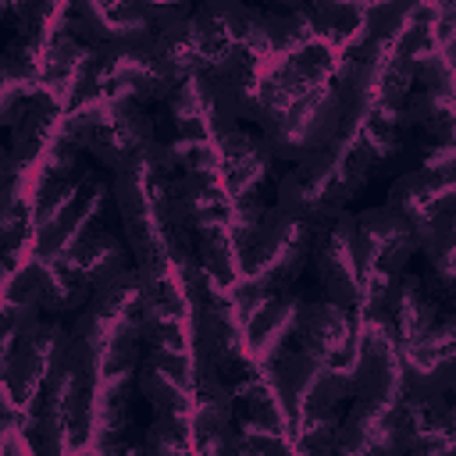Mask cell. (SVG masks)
I'll use <instances>...</instances> for the list:
<instances>
[{
	"instance_id": "obj_1",
	"label": "cell",
	"mask_w": 456,
	"mask_h": 456,
	"mask_svg": "<svg viewBox=\"0 0 456 456\" xmlns=\"http://www.w3.org/2000/svg\"><path fill=\"white\" fill-rule=\"evenodd\" d=\"M310 249H314V221H303L274 203L267 207V217L253 235V242L242 249V278L281 292L289 281H296Z\"/></svg>"
},
{
	"instance_id": "obj_2",
	"label": "cell",
	"mask_w": 456,
	"mask_h": 456,
	"mask_svg": "<svg viewBox=\"0 0 456 456\" xmlns=\"http://www.w3.org/2000/svg\"><path fill=\"white\" fill-rule=\"evenodd\" d=\"M338 128H342V93H338V86L331 78V82L317 86L314 93H306L285 114L271 118L264 125V139H267L274 157L303 160L314 150H321L331 139H338Z\"/></svg>"
},
{
	"instance_id": "obj_3",
	"label": "cell",
	"mask_w": 456,
	"mask_h": 456,
	"mask_svg": "<svg viewBox=\"0 0 456 456\" xmlns=\"http://www.w3.org/2000/svg\"><path fill=\"white\" fill-rule=\"evenodd\" d=\"M353 395L378 399L395 406L406 395V367L403 346L392 321L356 317V367H353Z\"/></svg>"
},
{
	"instance_id": "obj_4",
	"label": "cell",
	"mask_w": 456,
	"mask_h": 456,
	"mask_svg": "<svg viewBox=\"0 0 456 456\" xmlns=\"http://www.w3.org/2000/svg\"><path fill=\"white\" fill-rule=\"evenodd\" d=\"M146 303V281L139 267H125L121 274L100 281L89 296V303L78 310L71 335L86 342L93 353H103L128 324L139 321V310Z\"/></svg>"
},
{
	"instance_id": "obj_5",
	"label": "cell",
	"mask_w": 456,
	"mask_h": 456,
	"mask_svg": "<svg viewBox=\"0 0 456 456\" xmlns=\"http://www.w3.org/2000/svg\"><path fill=\"white\" fill-rule=\"evenodd\" d=\"M71 338L75 335L57 321L32 324L21 335V342L11 353V360L4 363V399L18 403L21 410H36V399H39L50 370L64 360Z\"/></svg>"
},
{
	"instance_id": "obj_6",
	"label": "cell",
	"mask_w": 456,
	"mask_h": 456,
	"mask_svg": "<svg viewBox=\"0 0 456 456\" xmlns=\"http://www.w3.org/2000/svg\"><path fill=\"white\" fill-rule=\"evenodd\" d=\"M349 157H353V142L338 135V139H331L328 146L314 150L310 157L296 160V167H292V171L281 178V185H278V207L289 210V214H296V217H303V221H314L321 200H324L328 189L342 178Z\"/></svg>"
},
{
	"instance_id": "obj_7",
	"label": "cell",
	"mask_w": 456,
	"mask_h": 456,
	"mask_svg": "<svg viewBox=\"0 0 456 456\" xmlns=\"http://www.w3.org/2000/svg\"><path fill=\"white\" fill-rule=\"evenodd\" d=\"M388 203L410 217L413 232H417V242L428 246L438 217L456 207V175H435V171L413 167V171H406L392 182Z\"/></svg>"
},
{
	"instance_id": "obj_8",
	"label": "cell",
	"mask_w": 456,
	"mask_h": 456,
	"mask_svg": "<svg viewBox=\"0 0 456 456\" xmlns=\"http://www.w3.org/2000/svg\"><path fill=\"white\" fill-rule=\"evenodd\" d=\"M232 203H235V196L228 189L224 160L196 164V167H185L178 175V210H182V221L192 235L217 228V224H228Z\"/></svg>"
},
{
	"instance_id": "obj_9",
	"label": "cell",
	"mask_w": 456,
	"mask_h": 456,
	"mask_svg": "<svg viewBox=\"0 0 456 456\" xmlns=\"http://www.w3.org/2000/svg\"><path fill=\"white\" fill-rule=\"evenodd\" d=\"M299 338L306 349L321 353L324 360L353 370L356 367V321L349 317L346 306L321 299V303H303L299 314Z\"/></svg>"
},
{
	"instance_id": "obj_10",
	"label": "cell",
	"mask_w": 456,
	"mask_h": 456,
	"mask_svg": "<svg viewBox=\"0 0 456 456\" xmlns=\"http://www.w3.org/2000/svg\"><path fill=\"white\" fill-rule=\"evenodd\" d=\"M110 185L100 178H82L78 192L71 196V203L61 210V217L36 239V253L39 256H68L75 249V242L96 228L103 207H107Z\"/></svg>"
},
{
	"instance_id": "obj_11",
	"label": "cell",
	"mask_w": 456,
	"mask_h": 456,
	"mask_svg": "<svg viewBox=\"0 0 456 456\" xmlns=\"http://www.w3.org/2000/svg\"><path fill=\"white\" fill-rule=\"evenodd\" d=\"M135 385H139V392L146 395V403L153 406V413L185 424L189 435H192L196 378H189V374H182V370H175V367H164L160 360H153L150 353H142L139 370H135Z\"/></svg>"
},
{
	"instance_id": "obj_12",
	"label": "cell",
	"mask_w": 456,
	"mask_h": 456,
	"mask_svg": "<svg viewBox=\"0 0 456 456\" xmlns=\"http://www.w3.org/2000/svg\"><path fill=\"white\" fill-rule=\"evenodd\" d=\"M392 413H395V406L356 395L353 410L338 424L335 449H342V452H399L403 442L392 424Z\"/></svg>"
},
{
	"instance_id": "obj_13",
	"label": "cell",
	"mask_w": 456,
	"mask_h": 456,
	"mask_svg": "<svg viewBox=\"0 0 456 456\" xmlns=\"http://www.w3.org/2000/svg\"><path fill=\"white\" fill-rule=\"evenodd\" d=\"M167 128L171 139H192V142H210L221 139L217 132V107L207 89V78L196 71L178 82V89L167 96ZM167 139V142H171Z\"/></svg>"
},
{
	"instance_id": "obj_14",
	"label": "cell",
	"mask_w": 456,
	"mask_h": 456,
	"mask_svg": "<svg viewBox=\"0 0 456 456\" xmlns=\"http://www.w3.org/2000/svg\"><path fill=\"white\" fill-rule=\"evenodd\" d=\"M299 314H303V299L292 292L289 296L278 292L264 310H256L246 321V342H249V353L256 363L274 360L285 349V342L292 335H299Z\"/></svg>"
},
{
	"instance_id": "obj_15",
	"label": "cell",
	"mask_w": 456,
	"mask_h": 456,
	"mask_svg": "<svg viewBox=\"0 0 456 456\" xmlns=\"http://www.w3.org/2000/svg\"><path fill=\"white\" fill-rule=\"evenodd\" d=\"M328 363H331V360H324L321 353H314V349H306V346H299V349H281L274 360L264 363L296 424H299V417H303V410H306V399H310V392H314V385H317V378L324 374Z\"/></svg>"
},
{
	"instance_id": "obj_16",
	"label": "cell",
	"mask_w": 456,
	"mask_h": 456,
	"mask_svg": "<svg viewBox=\"0 0 456 456\" xmlns=\"http://www.w3.org/2000/svg\"><path fill=\"white\" fill-rule=\"evenodd\" d=\"M36 274H39V303L50 314L82 310L93 296V281L68 256H36Z\"/></svg>"
},
{
	"instance_id": "obj_17",
	"label": "cell",
	"mask_w": 456,
	"mask_h": 456,
	"mask_svg": "<svg viewBox=\"0 0 456 456\" xmlns=\"http://www.w3.org/2000/svg\"><path fill=\"white\" fill-rule=\"evenodd\" d=\"M132 256H135L132 246L121 242L114 232H107V228H100V224H96L93 232H86V235L75 242V249L68 253V260L93 281V289H96L100 281L121 274L125 267H132V264H128Z\"/></svg>"
},
{
	"instance_id": "obj_18",
	"label": "cell",
	"mask_w": 456,
	"mask_h": 456,
	"mask_svg": "<svg viewBox=\"0 0 456 456\" xmlns=\"http://www.w3.org/2000/svg\"><path fill=\"white\" fill-rule=\"evenodd\" d=\"M388 314H392V328L399 335V346H410L438 321V303L424 292L420 278H395Z\"/></svg>"
},
{
	"instance_id": "obj_19",
	"label": "cell",
	"mask_w": 456,
	"mask_h": 456,
	"mask_svg": "<svg viewBox=\"0 0 456 456\" xmlns=\"http://www.w3.org/2000/svg\"><path fill=\"white\" fill-rule=\"evenodd\" d=\"M196 260L228 289H235L242 281V246L235 242L228 224L207 228L196 235Z\"/></svg>"
},
{
	"instance_id": "obj_20",
	"label": "cell",
	"mask_w": 456,
	"mask_h": 456,
	"mask_svg": "<svg viewBox=\"0 0 456 456\" xmlns=\"http://www.w3.org/2000/svg\"><path fill=\"white\" fill-rule=\"evenodd\" d=\"M406 125H417L431 139H456V96L417 89L406 96Z\"/></svg>"
},
{
	"instance_id": "obj_21",
	"label": "cell",
	"mask_w": 456,
	"mask_h": 456,
	"mask_svg": "<svg viewBox=\"0 0 456 456\" xmlns=\"http://www.w3.org/2000/svg\"><path fill=\"white\" fill-rule=\"evenodd\" d=\"M271 146H267V139L256 146V150H249V153H242V157H235V160H228L224 167H228V189H232V196L235 200H260V189H264V182H267V175H271Z\"/></svg>"
},
{
	"instance_id": "obj_22",
	"label": "cell",
	"mask_w": 456,
	"mask_h": 456,
	"mask_svg": "<svg viewBox=\"0 0 456 456\" xmlns=\"http://www.w3.org/2000/svg\"><path fill=\"white\" fill-rule=\"evenodd\" d=\"M356 228L385 253L388 246H395V242H403V239H413L417 232H413V224H410V217L403 214V210H395L392 203H385V207H370V210H360L356 214Z\"/></svg>"
},
{
	"instance_id": "obj_23",
	"label": "cell",
	"mask_w": 456,
	"mask_h": 456,
	"mask_svg": "<svg viewBox=\"0 0 456 456\" xmlns=\"http://www.w3.org/2000/svg\"><path fill=\"white\" fill-rule=\"evenodd\" d=\"M399 150H403L399 128H388V125H378V121H367L360 128V135L353 139V157L363 160L367 167H378V164L392 160Z\"/></svg>"
},
{
	"instance_id": "obj_24",
	"label": "cell",
	"mask_w": 456,
	"mask_h": 456,
	"mask_svg": "<svg viewBox=\"0 0 456 456\" xmlns=\"http://www.w3.org/2000/svg\"><path fill=\"white\" fill-rule=\"evenodd\" d=\"M413 82L420 89H435V93H449L456 96V61L445 53V46H431L413 61Z\"/></svg>"
},
{
	"instance_id": "obj_25",
	"label": "cell",
	"mask_w": 456,
	"mask_h": 456,
	"mask_svg": "<svg viewBox=\"0 0 456 456\" xmlns=\"http://www.w3.org/2000/svg\"><path fill=\"white\" fill-rule=\"evenodd\" d=\"M424 249H428V256H431L435 274H438L445 285H452V281H456V207L438 217V224H435V232H431V239H428Z\"/></svg>"
},
{
	"instance_id": "obj_26",
	"label": "cell",
	"mask_w": 456,
	"mask_h": 456,
	"mask_svg": "<svg viewBox=\"0 0 456 456\" xmlns=\"http://www.w3.org/2000/svg\"><path fill=\"white\" fill-rule=\"evenodd\" d=\"M338 406L331 410H306L296 424V449H331L338 438Z\"/></svg>"
},
{
	"instance_id": "obj_27",
	"label": "cell",
	"mask_w": 456,
	"mask_h": 456,
	"mask_svg": "<svg viewBox=\"0 0 456 456\" xmlns=\"http://www.w3.org/2000/svg\"><path fill=\"white\" fill-rule=\"evenodd\" d=\"M142 449H146V452H189V449H192V435H189L185 424H178V420L157 413V420L146 428Z\"/></svg>"
},
{
	"instance_id": "obj_28",
	"label": "cell",
	"mask_w": 456,
	"mask_h": 456,
	"mask_svg": "<svg viewBox=\"0 0 456 456\" xmlns=\"http://www.w3.org/2000/svg\"><path fill=\"white\" fill-rule=\"evenodd\" d=\"M264 217H267V207H264L256 196H253V200H235V203H232V210H228V228H232V235H235V242H239L242 249L253 242V235L260 232Z\"/></svg>"
},
{
	"instance_id": "obj_29",
	"label": "cell",
	"mask_w": 456,
	"mask_h": 456,
	"mask_svg": "<svg viewBox=\"0 0 456 456\" xmlns=\"http://www.w3.org/2000/svg\"><path fill=\"white\" fill-rule=\"evenodd\" d=\"M417 167L420 171H435V175H456V139L424 142L420 153H417Z\"/></svg>"
},
{
	"instance_id": "obj_30",
	"label": "cell",
	"mask_w": 456,
	"mask_h": 456,
	"mask_svg": "<svg viewBox=\"0 0 456 456\" xmlns=\"http://www.w3.org/2000/svg\"><path fill=\"white\" fill-rule=\"evenodd\" d=\"M232 292H235V306H239V314H242L246 321H249L256 310H264V306H267V303L278 296V289L256 285V281H249V278H242V281H239Z\"/></svg>"
},
{
	"instance_id": "obj_31",
	"label": "cell",
	"mask_w": 456,
	"mask_h": 456,
	"mask_svg": "<svg viewBox=\"0 0 456 456\" xmlns=\"http://www.w3.org/2000/svg\"><path fill=\"white\" fill-rule=\"evenodd\" d=\"M435 36H438V46H445V50H456V14H452V18H438V25H435Z\"/></svg>"
},
{
	"instance_id": "obj_32",
	"label": "cell",
	"mask_w": 456,
	"mask_h": 456,
	"mask_svg": "<svg viewBox=\"0 0 456 456\" xmlns=\"http://www.w3.org/2000/svg\"><path fill=\"white\" fill-rule=\"evenodd\" d=\"M452 299H456V281H452Z\"/></svg>"
}]
</instances>
